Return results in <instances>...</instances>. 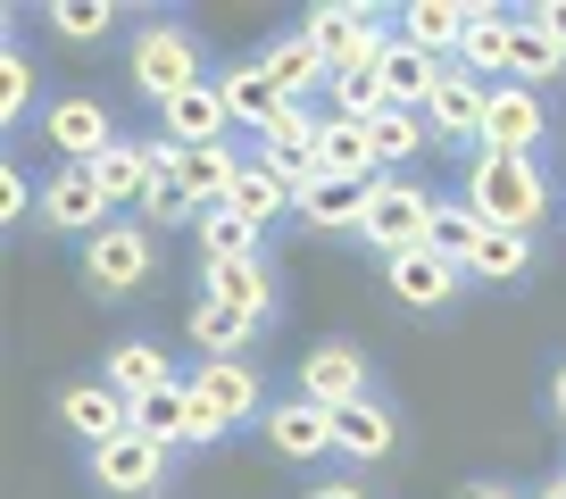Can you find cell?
<instances>
[{"label": "cell", "instance_id": "1", "mask_svg": "<svg viewBox=\"0 0 566 499\" xmlns=\"http://www.w3.org/2000/svg\"><path fill=\"white\" fill-rule=\"evenodd\" d=\"M467 209L483 216V225H509V233H533L549 209V183L533 159H509V150H483L475 176H467Z\"/></svg>", "mask_w": 566, "mask_h": 499}, {"label": "cell", "instance_id": "2", "mask_svg": "<svg viewBox=\"0 0 566 499\" xmlns=\"http://www.w3.org/2000/svg\"><path fill=\"white\" fill-rule=\"evenodd\" d=\"M367 233L384 258H400V250H424L433 242V200L417 192V183H391V176H375V200H367Z\"/></svg>", "mask_w": 566, "mask_h": 499}, {"label": "cell", "instance_id": "3", "mask_svg": "<svg viewBox=\"0 0 566 499\" xmlns=\"http://www.w3.org/2000/svg\"><path fill=\"white\" fill-rule=\"evenodd\" d=\"M134 92H150V100H184V92H200V51L176 34V25H150V34L134 42Z\"/></svg>", "mask_w": 566, "mask_h": 499}, {"label": "cell", "instance_id": "4", "mask_svg": "<svg viewBox=\"0 0 566 499\" xmlns=\"http://www.w3.org/2000/svg\"><path fill=\"white\" fill-rule=\"evenodd\" d=\"M308 42L325 51V67L334 75H350V67H367L375 51H384V25H375V9H308V25H301Z\"/></svg>", "mask_w": 566, "mask_h": 499}, {"label": "cell", "instance_id": "5", "mask_svg": "<svg viewBox=\"0 0 566 499\" xmlns=\"http://www.w3.org/2000/svg\"><path fill=\"white\" fill-rule=\"evenodd\" d=\"M92 475H101V491H125V499H150L167 482V449L150 442V433H117V442L92 449Z\"/></svg>", "mask_w": 566, "mask_h": 499}, {"label": "cell", "instance_id": "6", "mask_svg": "<svg viewBox=\"0 0 566 499\" xmlns=\"http://www.w3.org/2000/svg\"><path fill=\"white\" fill-rule=\"evenodd\" d=\"M192 408L209 416L217 433L242 425V416H259V374H250L242 358H200V374H192Z\"/></svg>", "mask_w": 566, "mask_h": 499}, {"label": "cell", "instance_id": "7", "mask_svg": "<svg viewBox=\"0 0 566 499\" xmlns=\"http://www.w3.org/2000/svg\"><path fill=\"white\" fill-rule=\"evenodd\" d=\"M150 258H159V250H150V233H142V225H101V233H92V250H84V275L101 291H134L142 275H150Z\"/></svg>", "mask_w": 566, "mask_h": 499}, {"label": "cell", "instance_id": "8", "mask_svg": "<svg viewBox=\"0 0 566 499\" xmlns=\"http://www.w3.org/2000/svg\"><path fill=\"white\" fill-rule=\"evenodd\" d=\"M301 400H317V408H350V400H367V358H358L350 341L308 350L301 358Z\"/></svg>", "mask_w": 566, "mask_h": 499}, {"label": "cell", "instance_id": "9", "mask_svg": "<svg viewBox=\"0 0 566 499\" xmlns=\"http://www.w3.org/2000/svg\"><path fill=\"white\" fill-rule=\"evenodd\" d=\"M134 433H150L159 449H176V442H217V425L192 408V383H167V392L134 400Z\"/></svg>", "mask_w": 566, "mask_h": 499}, {"label": "cell", "instance_id": "10", "mask_svg": "<svg viewBox=\"0 0 566 499\" xmlns=\"http://www.w3.org/2000/svg\"><path fill=\"white\" fill-rule=\"evenodd\" d=\"M217 92H226V117H233V125H250L259 142L275 134L283 117H292V108H301V100H283V92L266 84V67H259V59H250V67H233V75H217Z\"/></svg>", "mask_w": 566, "mask_h": 499}, {"label": "cell", "instance_id": "11", "mask_svg": "<svg viewBox=\"0 0 566 499\" xmlns=\"http://www.w3.org/2000/svg\"><path fill=\"white\" fill-rule=\"evenodd\" d=\"M266 167H275V176H292V192H301V183H317V176H325V117L292 108V117L266 134Z\"/></svg>", "mask_w": 566, "mask_h": 499}, {"label": "cell", "instance_id": "12", "mask_svg": "<svg viewBox=\"0 0 566 499\" xmlns=\"http://www.w3.org/2000/svg\"><path fill=\"white\" fill-rule=\"evenodd\" d=\"M533 142H542V92H492V108H483V150H509V159H533Z\"/></svg>", "mask_w": 566, "mask_h": 499}, {"label": "cell", "instance_id": "13", "mask_svg": "<svg viewBox=\"0 0 566 499\" xmlns=\"http://www.w3.org/2000/svg\"><path fill=\"white\" fill-rule=\"evenodd\" d=\"M159 117H167V142H176V150H226V125H233V117H226V92H217V84L167 100Z\"/></svg>", "mask_w": 566, "mask_h": 499}, {"label": "cell", "instance_id": "14", "mask_svg": "<svg viewBox=\"0 0 566 499\" xmlns=\"http://www.w3.org/2000/svg\"><path fill=\"white\" fill-rule=\"evenodd\" d=\"M167 176H176L184 192H192V209L209 216V209H226V200H233L242 159H233V150H176V142H167Z\"/></svg>", "mask_w": 566, "mask_h": 499}, {"label": "cell", "instance_id": "15", "mask_svg": "<svg viewBox=\"0 0 566 499\" xmlns=\"http://www.w3.org/2000/svg\"><path fill=\"white\" fill-rule=\"evenodd\" d=\"M59 416H67V425L84 433L92 449H101V442H117V433H134V400H125L117 383H75V392L59 400Z\"/></svg>", "mask_w": 566, "mask_h": 499}, {"label": "cell", "instance_id": "16", "mask_svg": "<svg viewBox=\"0 0 566 499\" xmlns=\"http://www.w3.org/2000/svg\"><path fill=\"white\" fill-rule=\"evenodd\" d=\"M483 108H492V92H483L467 67H442L433 100H424V125H433V134H459V142H467V134L483 142Z\"/></svg>", "mask_w": 566, "mask_h": 499}, {"label": "cell", "instance_id": "17", "mask_svg": "<svg viewBox=\"0 0 566 499\" xmlns=\"http://www.w3.org/2000/svg\"><path fill=\"white\" fill-rule=\"evenodd\" d=\"M266 442H275L283 458H325V449H334V408L283 400V408H266Z\"/></svg>", "mask_w": 566, "mask_h": 499}, {"label": "cell", "instance_id": "18", "mask_svg": "<svg viewBox=\"0 0 566 499\" xmlns=\"http://www.w3.org/2000/svg\"><path fill=\"white\" fill-rule=\"evenodd\" d=\"M391 291H400L408 308H442L450 291H459V258H442V250H400V258H391Z\"/></svg>", "mask_w": 566, "mask_h": 499}, {"label": "cell", "instance_id": "19", "mask_svg": "<svg viewBox=\"0 0 566 499\" xmlns=\"http://www.w3.org/2000/svg\"><path fill=\"white\" fill-rule=\"evenodd\" d=\"M433 84H442V59H424L417 42L391 34L384 42V108H424V100H433Z\"/></svg>", "mask_w": 566, "mask_h": 499}, {"label": "cell", "instance_id": "20", "mask_svg": "<svg viewBox=\"0 0 566 499\" xmlns=\"http://www.w3.org/2000/svg\"><path fill=\"white\" fill-rule=\"evenodd\" d=\"M108 142H117V134H108L101 100H59V108H51V150H59L67 167H92Z\"/></svg>", "mask_w": 566, "mask_h": 499}, {"label": "cell", "instance_id": "21", "mask_svg": "<svg viewBox=\"0 0 566 499\" xmlns=\"http://www.w3.org/2000/svg\"><path fill=\"white\" fill-rule=\"evenodd\" d=\"M200 300H226V308H242V317L266 325V308H275V291H266V258H226V267H200Z\"/></svg>", "mask_w": 566, "mask_h": 499}, {"label": "cell", "instance_id": "22", "mask_svg": "<svg viewBox=\"0 0 566 499\" xmlns=\"http://www.w3.org/2000/svg\"><path fill=\"white\" fill-rule=\"evenodd\" d=\"M233 216H250V225H275L283 209H301V192H292V176H275L266 159H242V176H233Z\"/></svg>", "mask_w": 566, "mask_h": 499}, {"label": "cell", "instance_id": "23", "mask_svg": "<svg viewBox=\"0 0 566 499\" xmlns=\"http://www.w3.org/2000/svg\"><path fill=\"white\" fill-rule=\"evenodd\" d=\"M467 25H475L467 0H408V9H400V42H417L424 59L450 51V42H467Z\"/></svg>", "mask_w": 566, "mask_h": 499}, {"label": "cell", "instance_id": "24", "mask_svg": "<svg viewBox=\"0 0 566 499\" xmlns=\"http://www.w3.org/2000/svg\"><path fill=\"white\" fill-rule=\"evenodd\" d=\"M42 216H51V225H92L101 233V216H108L101 176H92V167H59V183L42 192Z\"/></svg>", "mask_w": 566, "mask_h": 499}, {"label": "cell", "instance_id": "25", "mask_svg": "<svg viewBox=\"0 0 566 499\" xmlns=\"http://www.w3.org/2000/svg\"><path fill=\"white\" fill-rule=\"evenodd\" d=\"M367 200H375V183H350V176H317V183H301V216L308 225H367Z\"/></svg>", "mask_w": 566, "mask_h": 499}, {"label": "cell", "instance_id": "26", "mask_svg": "<svg viewBox=\"0 0 566 499\" xmlns=\"http://www.w3.org/2000/svg\"><path fill=\"white\" fill-rule=\"evenodd\" d=\"M391 442H400V425H391L375 400H350V408H334V449L342 458H391Z\"/></svg>", "mask_w": 566, "mask_h": 499}, {"label": "cell", "instance_id": "27", "mask_svg": "<svg viewBox=\"0 0 566 499\" xmlns=\"http://www.w3.org/2000/svg\"><path fill=\"white\" fill-rule=\"evenodd\" d=\"M525 258H533V233L483 225V242H475V258H467V275H475V284H516V275H525Z\"/></svg>", "mask_w": 566, "mask_h": 499}, {"label": "cell", "instance_id": "28", "mask_svg": "<svg viewBox=\"0 0 566 499\" xmlns=\"http://www.w3.org/2000/svg\"><path fill=\"white\" fill-rule=\"evenodd\" d=\"M259 67H266V84H275L283 100H292V92H308V84H325V75H334V67H325V51H317V42H308V34L275 42V51H266Z\"/></svg>", "mask_w": 566, "mask_h": 499}, {"label": "cell", "instance_id": "29", "mask_svg": "<svg viewBox=\"0 0 566 499\" xmlns=\"http://www.w3.org/2000/svg\"><path fill=\"white\" fill-rule=\"evenodd\" d=\"M467 75H509V51H516V18H500V9H475V25H467Z\"/></svg>", "mask_w": 566, "mask_h": 499}, {"label": "cell", "instance_id": "30", "mask_svg": "<svg viewBox=\"0 0 566 499\" xmlns=\"http://www.w3.org/2000/svg\"><path fill=\"white\" fill-rule=\"evenodd\" d=\"M250 333H259V317H242V308H226V300H192V341L209 358H242Z\"/></svg>", "mask_w": 566, "mask_h": 499}, {"label": "cell", "instance_id": "31", "mask_svg": "<svg viewBox=\"0 0 566 499\" xmlns=\"http://www.w3.org/2000/svg\"><path fill=\"white\" fill-rule=\"evenodd\" d=\"M325 176H350V183H375V142L358 117H325Z\"/></svg>", "mask_w": 566, "mask_h": 499}, {"label": "cell", "instance_id": "32", "mask_svg": "<svg viewBox=\"0 0 566 499\" xmlns=\"http://www.w3.org/2000/svg\"><path fill=\"white\" fill-rule=\"evenodd\" d=\"M226 258H259V225L233 209H209L200 216V267H226Z\"/></svg>", "mask_w": 566, "mask_h": 499}, {"label": "cell", "instance_id": "33", "mask_svg": "<svg viewBox=\"0 0 566 499\" xmlns=\"http://www.w3.org/2000/svg\"><path fill=\"white\" fill-rule=\"evenodd\" d=\"M108 383H117L125 400H150V392H167L176 374H167V358L150 350V341H125V350L108 358Z\"/></svg>", "mask_w": 566, "mask_h": 499}, {"label": "cell", "instance_id": "34", "mask_svg": "<svg viewBox=\"0 0 566 499\" xmlns=\"http://www.w3.org/2000/svg\"><path fill=\"white\" fill-rule=\"evenodd\" d=\"M558 67H566V51L549 42V25H542V18H516V51H509V75L533 92L542 75H558Z\"/></svg>", "mask_w": 566, "mask_h": 499}, {"label": "cell", "instance_id": "35", "mask_svg": "<svg viewBox=\"0 0 566 499\" xmlns=\"http://www.w3.org/2000/svg\"><path fill=\"white\" fill-rule=\"evenodd\" d=\"M475 242H483V216L467 209V200H433V242H424V250H442V258H459V267H467Z\"/></svg>", "mask_w": 566, "mask_h": 499}, {"label": "cell", "instance_id": "36", "mask_svg": "<svg viewBox=\"0 0 566 499\" xmlns=\"http://www.w3.org/2000/svg\"><path fill=\"white\" fill-rule=\"evenodd\" d=\"M367 142H375V167H384V159H417L424 117H417V108H375V117H367Z\"/></svg>", "mask_w": 566, "mask_h": 499}, {"label": "cell", "instance_id": "37", "mask_svg": "<svg viewBox=\"0 0 566 499\" xmlns=\"http://www.w3.org/2000/svg\"><path fill=\"white\" fill-rule=\"evenodd\" d=\"M51 25H59L67 42H92V34H108V25H117V9H108V0H59Z\"/></svg>", "mask_w": 566, "mask_h": 499}, {"label": "cell", "instance_id": "38", "mask_svg": "<svg viewBox=\"0 0 566 499\" xmlns=\"http://www.w3.org/2000/svg\"><path fill=\"white\" fill-rule=\"evenodd\" d=\"M25 100H34V67H25L18 51H0V125L25 117Z\"/></svg>", "mask_w": 566, "mask_h": 499}, {"label": "cell", "instance_id": "39", "mask_svg": "<svg viewBox=\"0 0 566 499\" xmlns=\"http://www.w3.org/2000/svg\"><path fill=\"white\" fill-rule=\"evenodd\" d=\"M142 216H150V225H184V216H192V192H184L176 176H159L150 200H142Z\"/></svg>", "mask_w": 566, "mask_h": 499}, {"label": "cell", "instance_id": "40", "mask_svg": "<svg viewBox=\"0 0 566 499\" xmlns=\"http://www.w3.org/2000/svg\"><path fill=\"white\" fill-rule=\"evenodd\" d=\"M533 18H542V25H549V42H558V51H566V0H542Z\"/></svg>", "mask_w": 566, "mask_h": 499}, {"label": "cell", "instance_id": "41", "mask_svg": "<svg viewBox=\"0 0 566 499\" xmlns=\"http://www.w3.org/2000/svg\"><path fill=\"white\" fill-rule=\"evenodd\" d=\"M308 499H367L358 482H334V491H308Z\"/></svg>", "mask_w": 566, "mask_h": 499}, {"label": "cell", "instance_id": "42", "mask_svg": "<svg viewBox=\"0 0 566 499\" xmlns=\"http://www.w3.org/2000/svg\"><path fill=\"white\" fill-rule=\"evenodd\" d=\"M459 499H516V491H500V482H475V491H459Z\"/></svg>", "mask_w": 566, "mask_h": 499}, {"label": "cell", "instance_id": "43", "mask_svg": "<svg viewBox=\"0 0 566 499\" xmlns=\"http://www.w3.org/2000/svg\"><path fill=\"white\" fill-rule=\"evenodd\" d=\"M549 400H558V425H566V367H558V383H549Z\"/></svg>", "mask_w": 566, "mask_h": 499}, {"label": "cell", "instance_id": "44", "mask_svg": "<svg viewBox=\"0 0 566 499\" xmlns=\"http://www.w3.org/2000/svg\"><path fill=\"white\" fill-rule=\"evenodd\" d=\"M533 499H566V475H558V482H549V491H533Z\"/></svg>", "mask_w": 566, "mask_h": 499}]
</instances>
